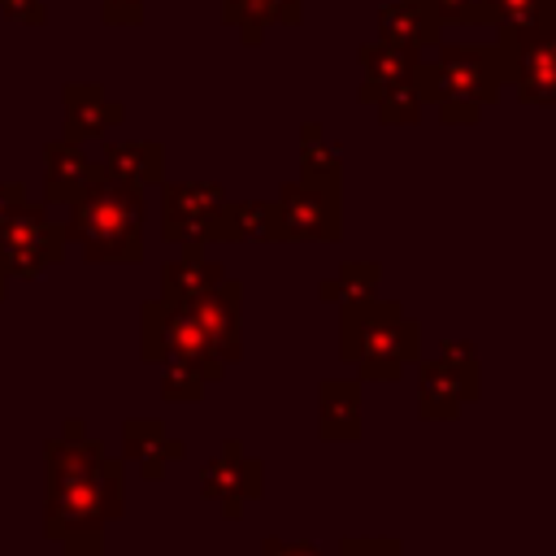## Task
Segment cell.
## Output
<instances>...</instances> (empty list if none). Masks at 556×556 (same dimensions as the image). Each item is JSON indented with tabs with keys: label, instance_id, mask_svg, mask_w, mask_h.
Segmentation results:
<instances>
[{
	"label": "cell",
	"instance_id": "7a4b0ae2",
	"mask_svg": "<svg viewBox=\"0 0 556 556\" xmlns=\"http://www.w3.org/2000/svg\"><path fill=\"white\" fill-rule=\"evenodd\" d=\"M339 356L356 365L365 382H395L404 365L421 361V321L400 300H352L339 304Z\"/></svg>",
	"mask_w": 556,
	"mask_h": 556
},
{
	"label": "cell",
	"instance_id": "30bf717a",
	"mask_svg": "<svg viewBox=\"0 0 556 556\" xmlns=\"http://www.w3.org/2000/svg\"><path fill=\"white\" fill-rule=\"evenodd\" d=\"M200 495L213 500L226 517H239L248 500L265 495V465L248 456L239 439H222L217 456L200 469Z\"/></svg>",
	"mask_w": 556,
	"mask_h": 556
},
{
	"label": "cell",
	"instance_id": "3957f363",
	"mask_svg": "<svg viewBox=\"0 0 556 556\" xmlns=\"http://www.w3.org/2000/svg\"><path fill=\"white\" fill-rule=\"evenodd\" d=\"M65 239L78 243L83 261L104 265H135L143 261V187L96 178L74 204H65Z\"/></svg>",
	"mask_w": 556,
	"mask_h": 556
},
{
	"label": "cell",
	"instance_id": "f546056e",
	"mask_svg": "<svg viewBox=\"0 0 556 556\" xmlns=\"http://www.w3.org/2000/svg\"><path fill=\"white\" fill-rule=\"evenodd\" d=\"M443 26H482L486 22V0H439Z\"/></svg>",
	"mask_w": 556,
	"mask_h": 556
},
{
	"label": "cell",
	"instance_id": "9c48e42d",
	"mask_svg": "<svg viewBox=\"0 0 556 556\" xmlns=\"http://www.w3.org/2000/svg\"><path fill=\"white\" fill-rule=\"evenodd\" d=\"M274 208H278V243H334L343 235L339 187L295 178L282 182Z\"/></svg>",
	"mask_w": 556,
	"mask_h": 556
},
{
	"label": "cell",
	"instance_id": "83f0119b",
	"mask_svg": "<svg viewBox=\"0 0 556 556\" xmlns=\"http://www.w3.org/2000/svg\"><path fill=\"white\" fill-rule=\"evenodd\" d=\"M439 361L452 365V369L465 378V387L473 391V400L482 395V361H478V348H473L469 339H443V343H439Z\"/></svg>",
	"mask_w": 556,
	"mask_h": 556
},
{
	"label": "cell",
	"instance_id": "ba28073f",
	"mask_svg": "<svg viewBox=\"0 0 556 556\" xmlns=\"http://www.w3.org/2000/svg\"><path fill=\"white\" fill-rule=\"evenodd\" d=\"M222 204L217 182H161V239L178 243V252H204V243H217Z\"/></svg>",
	"mask_w": 556,
	"mask_h": 556
},
{
	"label": "cell",
	"instance_id": "d6a6232c",
	"mask_svg": "<svg viewBox=\"0 0 556 556\" xmlns=\"http://www.w3.org/2000/svg\"><path fill=\"white\" fill-rule=\"evenodd\" d=\"M0 13L13 17V22H22V26H43L48 22L43 0H0Z\"/></svg>",
	"mask_w": 556,
	"mask_h": 556
},
{
	"label": "cell",
	"instance_id": "f1b7e54d",
	"mask_svg": "<svg viewBox=\"0 0 556 556\" xmlns=\"http://www.w3.org/2000/svg\"><path fill=\"white\" fill-rule=\"evenodd\" d=\"M339 556H404L400 539H378V534H343L339 539Z\"/></svg>",
	"mask_w": 556,
	"mask_h": 556
},
{
	"label": "cell",
	"instance_id": "cb8c5ba5",
	"mask_svg": "<svg viewBox=\"0 0 556 556\" xmlns=\"http://www.w3.org/2000/svg\"><path fill=\"white\" fill-rule=\"evenodd\" d=\"M356 61H361L365 83L391 87V83H413L421 52H413V48H395V43H387V39H374V43H365V48H361V56H356Z\"/></svg>",
	"mask_w": 556,
	"mask_h": 556
},
{
	"label": "cell",
	"instance_id": "d4e9b609",
	"mask_svg": "<svg viewBox=\"0 0 556 556\" xmlns=\"http://www.w3.org/2000/svg\"><path fill=\"white\" fill-rule=\"evenodd\" d=\"M378 278H382L378 261H343L339 274L317 287V300L321 304H352V300L378 295Z\"/></svg>",
	"mask_w": 556,
	"mask_h": 556
},
{
	"label": "cell",
	"instance_id": "7402d4cb",
	"mask_svg": "<svg viewBox=\"0 0 556 556\" xmlns=\"http://www.w3.org/2000/svg\"><path fill=\"white\" fill-rule=\"evenodd\" d=\"M356 100H361V104H374V113H378L382 126H417V122H421V109H426L417 83L378 87V83H365V78H361Z\"/></svg>",
	"mask_w": 556,
	"mask_h": 556
},
{
	"label": "cell",
	"instance_id": "e0dca14e",
	"mask_svg": "<svg viewBox=\"0 0 556 556\" xmlns=\"http://www.w3.org/2000/svg\"><path fill=\"white\" fill-rule=\"evenodd\" d=\"M317 434L326 443L361 439V382L356 378H326L317 387Z\"/></svg>",
	"mask_w": 556,
	"mask_h": 556
},
{
	"label": "cell",
	"instance_id": "603a6c76",
	"mask_svg": "<svg viewBox=\"0 0 556 556\" xmlns=\"http://www.w3.org/2000/svg\"><path fill=\"white\" fill-rule=\"evenodd\" d=\"M300 178L304 182H326V187L343 182V148L334 139H326L321 122L300 126Z\"/></svg>",
	"mask_w": 556,
	"mask_h": 556
},
{
	"label": "cell",
	"instance_id": "2e32d148",
	"mask_svg": "<svg viewBox=\"0 0 556 556\" xmlns=\"http://www.w3.org/2000/svg\"><path fill=\"white\" fill-rule=\"evenodd\" d=\"M465 404H473V391L465 387V378L452 365H443L439 356L417 361V413H421V421H456Z\"/></svg>",
	"mask_w": 556,
	"mask_h": 556
},
{
	"label": "cell",
	"instance_id": "4dcf8cb0",
	"mask_svg": "<svg viewBox=\"0 0 556 556\" xmlns=\"http://www.w3.org/2000/svg\"><path fill=\"white\" fill-rule=\"evenodd\" d=\"M148 0H100V13L109 26H139Z\"/></svg>",
	"mask_w": 556,
	"mask_h": 556
},
{
	"label": "cell",
	"instance_id": "9a60e30c",
	"mask_svg": "<svg viewBox=\"0 0 556 556\" xmlns=\"http://www.w3.org/2000/svg\"><path fill=\"white\" fill-rule=\"evenodd\" d=\"M122 117H126V109L113 96H104L100 83H70L65 87V139H74V143L100 139Z\"/></svg>",
	"mask_w": 556,
	"mask_h": 556
},
{
	"label": "cell",
	"instance_id": "d590c367",
	"mask_svg": "<svg viewBox=\"0 0 556 556\" xmlns=\"http://www.w3.org/2000/svg\"><path fill=\"white\" fill-rule=\"evenodd\" d=\"M26 200V187L22 182H0V217L13 208V204H22Z\"/></svg>",
	"mask_w": 556,
	"mask_h": 556
},
{
	"label": "cell",
	"instance_id": "6da1fadb",
	"mask_svg": "<svg viewBox=\"0 0 556 556\" xmlns=\"http://www.w3.org/2000/svg\"><path fill=\"white\" fill-rule=\"evenodd\" d=\"M48 460V500H43V534L70 539L104 530V521L126 508V460L104 456L100 439H87L83 421H65L56 439L43 443Z\"/></svg>",
	"mask_w": 556,
	"mask_h": 556
},
{
	"label": "cell",
	"instance_id": "52a82bcc",
	"mask_svg": "<svg viewBox=\"0 0 556 556\" xmlns=\"http://www.w3.org/2000/svg\"><path fill=\"white\" fill-rule=\"evenodd\" d=\"M500 65L504 87L521 104L556 109V26H500Z\"/></svg>",
	"mask_w": 556,
	"mask_h": 556
},
{
	"label": "cell",
	"instance_id": "8fae6325",
	"mask_svg": "<svg viewBox=\"0 0 556 556\" xmlns=\"http://www.w3.org/2000/svg\"><path fill=\"white\" fill-rule=\"evenodd\" d=\"M239 300H243V287L235 282V278H222L213 291H204V295H195L187 308H191V317L200 321V330L208 334V343H213V352L230 365V361H239L243 356V326H239Z\"/></svg>",
	"mask_w": 556,
	"mask_h": 556
},
{
	"label": "cell",
	"instance_id": "ac0fdd59",
	"mask_svg": "<svg viewBox=\"0 0 556 556\" xmlns=\"http://www.w3.org/2000/svg\"><path fill=\"white\" fill-rule=\"evenodd\" d=\"M100 165L109 178L117 182H130V187H161L165 182V148L152 143V139H126V143H104L100 152Z\"/></svg>",
	"mask_w": 556,
	"mask_h": 556
},
{
	"label": "cell",
	"instance_id": "ffe728a7",
	"mask_svg": "<svg viewBox=\"0 0 556 556\" xmlns=\"http://www.w3.org/2000/svg\"><path fill=\"white\" fill-rule=\"evenodd\" d=\"M217 243H278V208L269 200H226L217 213Z\"/></svg>",
	"mask_w": 556,
	"mask_h": 556
},
{
	"label": "cell",
	"instance_id": "836d02e7",
	"mask_svg": "<svg viewBox=\"0 0 556 556\" xmlns=\"http://www.w3.org/2000/svg\"><path fill=\"white\" fill-rule=\"evenodd\" d=\"M261 556H326L317 543H304V539H261Z\"/></svg>",
	"mask_w": 556,
	"mask_h": 556
},
{
	"label": "cell",
	"instance_id": "4fadbf2b",
	"mask_svg": "<svg viewBox=\"0 0 556 556\" xmlns=\"http://www.w3.org/2000/svg\"><path fill=\"white\" fill-rule=\"evenodd\" d=\"M187 456V443L174 439L161 421L152 417H139V421H126L122 426V460L139 465V478L148 482H161L169 465H178Z\"/></svg>",
	"mask_w": 556,
	"mask_h": 556
},
{
	"label": "cell",
	"instance_id": "8992f818",
	"mask_svg": "<svg viewBox=\"0 0 556 556\" xmlns=\"http://www.w3.org/2000/svg\"><path fill=\"white\" fill-rule=\"evenodd\" d=\"M65 243V222H52L48 204L22 200L0 217V274L35 282L43 269L61 265Z\"/></svg>",
	"mask_w": 556,
	"mask_h": 556
},
{
	"label": "cell",
	"instance_id": "277c9868",
	"mask_svg": "<svg viewBox=\"0 0 556 556\" xmlns=\"http://www.w3.org/2000/svg\"><path fill=\"white\" fill-rule=\"evenodd\" d=\"M417 91L426 104L439 100H473V104H495L504 87V65L500 48L491 43H434V56L417 61L413 74Z\"/></svg>",
	"mask_w": 556,
	"mask_h": 556
},
{
	"label": "cell",
	"instance_id": "5b68a950",
	"mask_svg": "<svg viewBox=\"0 0 556 556\" xmlns=\"http://www.w3.org/2000/svg\"><path fill=\"white\" fill-rule=\"evenodd\" d=\"M139 343H143V361L148 365L187 361L208 382H222L226 378V361L213 352L208 334L200 330V321L191 317L187 304H165L161 295L156 300H143V308H139Z\"/></svg>",
	"mask_w": 556,
	"mask_h": 556
},
{
	"label": "cell",
	"instance_id": "1f68e13d",
	"mask_svg": "<svg viewBox=\"0 0 556 556\" xmlns=\"http://www.w3.org/2000/svg\"><path fill=\"white\" fill-rule=\"evenodd\" d=\"M434 109H439V122H447V126H473L482 117V104H473V100H439Z\"/></svg>",
	"mask_w": 556,
	"mask_h": 556
},
{
	"label": "cell",
	"instance_id": "44dd1931",
	"mask_svg": "<svg viewBox=\"0 0 556 556\" xmlns=\"http://www.w3.org/2000/svg\"><path fill=\"white\" fill-rule=\"evenodd\" d=\"M226 278V269L217 261H208L204 252H178L174 261L161 265V300L165 304H191L195 295L213 291Z\"/></svg>",
	"mask_w": 556,
	"mask_h": 556
},
{
	"label": "cell",
	"instance_id": "4316f807",
	"mask_svg": "<svg viewBox=\"0 0 556 556\" xmlns=\"http://www.w3.org/2000/svg\"><path fill=\"white\" fill-rule=\"evenodd\" d=\"M204 387H208V378L195 365H187V361H165L161 365V400H169V404H195L204 395Z\"/></svg>",
	"mask_w": 556,
	"mask_h": 556
},
{
	"label": "cell",
	"instance_id": "e575fe53",
	"mask_svg": "<svg viewBox=\"0 0 556 556\" xmlns=\"http://www.w3.org/2000/svg\"><path fill=\"white\" fill-rule=\"evenodd\" d=\"M61 543H65L61 556H104L100 530H91V534H70V539H61Z\"/></svg>",
	"mask_w": 556,
	"mask_h": 556
},
{
	"label": "cell",
	"instance_id": "5bb4252c",
	"mask_svg": "<svg viewBox=\"0 0 556 556\" xmlns=\"http://www.w3.org/2000/svg\"><path fill=\"white\" fill-rule=\"evenodd\" d=\"M439 30H443L439 0H391L378 9V39L395 48L426 52L439 43Z\"/></svg>",
	"mask_w": 556,
	"mask_h": 556
},
{
	"label": "cell",
	"instance_id": "7c38bea8",
	"mask_svg": "<svg viewBox=\"0 0 556 556\" xmlns=\"http://www.w3.org/2000/svg\"><path fill=\"white\" fill-rule=\"evenodd\" d=\"M96 178H104L100 156H87L83 143L56 139L43 148V200L48 204H74Z\"/></svg>",
	"mask_w": 556,
	"mask_h": 556
},
{
	"label": "cell",
	"instance_id": "d6986e66",
	"mask_svg": "<svg viewBox=\"0 0 556 556\" xmlns=\"http://www.w3.org/2000/svg\"><path fill=\"white\" fill-rule=\"evenodd\" d=\"M304 0H222V22L239 30L243 43H261L269 26H300Z\"/></svg>",
	"mask_w": 556,
	"mask_h": 556
},
{
	"label": "cell",
	"instance_id": "484cf974",
	"mask_svg": "<svg viewBox=\"0 0 556 556\" xmlns=\"http://www.w3.org/2000/svg\"><path fill=\"white\" fill-rule=\"evenodd\" d=\"M491 26H556V0H486Z\"/></svg>",
	"mask_w": 556,
	"mask_h": 556
}]
</instances>
